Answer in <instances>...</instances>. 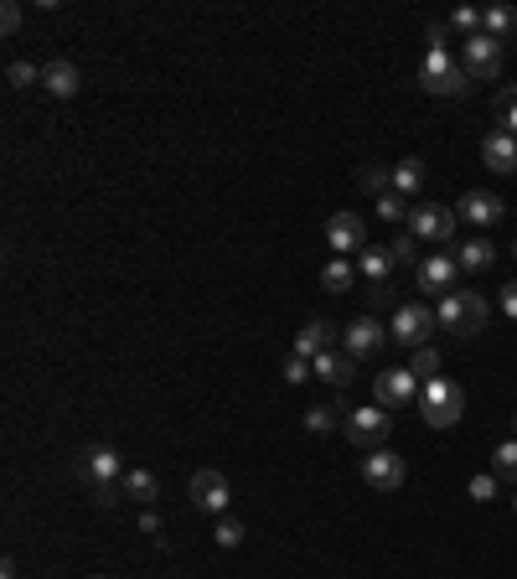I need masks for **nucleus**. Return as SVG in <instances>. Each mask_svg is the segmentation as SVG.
<instances>
[{
	"label": "nucleus",
	"instance_id": "1",
	"mask_svg": "<svg viewBox=\"0 0 517 579\" xmlns=\"http://www.w3.org/2000/svg\"><path fill=\"white\" fill-rule=\"evenodd\" d=\"M419 414H424V424H430V430H450V424H461V414H466L461 383H450V378L419 383Z\"/></svg>",
	"mask_w": 517,
	"mask_h": 579
},
{
	"label": "nucleus",
	"instance_id": "2",
	"mask_svg": "<svg viewBox=\"0 0 517 579\" xmlns=\"http://www.w3.org/2000/svg\"><path fill=\"white\" fill-rule=\"evenodd\" d=\"M435 326H440V331H455V337H476V331H486V300H481L476 290H450V295H440Z\"/></svg>",
	"mask_w": 517,
	"mask_h": 579
},
{
	"label": "nucleus",
	"instance_id": "3",
	"mask_svg": "<svg viewBox=\"0 0 517 579\" xmlns=\"http://www.w3.org/2000/svg\"><path fill=\"white\" fill-rule=\"evenodd\" d=\"M419 83H424V94H440V99H461L466 88H471L466 68L455 63V57H450L445 47H430V52H424V63H419Z\"/></svg>",
	"mask_w": 517,
	"mask_h": 579
},
{
	"label": "nucleus",
	"instance_id": "4",
	"mask_svg": "<svg viewBox=\"0 0 517 579\" xmlns=\"http://www.w3.org/2000/svg\"><path fill=\"white\" fill-rule=\"evenodd\" d=\"M342 430H347V440H352L357 450H383V440H388V430H393V414H388L383 404H362V409H347Z\"/></svg>",
	"mask_w": 517,
	"mask_h": 579
},
{
	"label": "nucleus",
	"instance_id": "5",
	"mask_svg": "<svg viewBox=\"0 0 517 579\" xmlns=\"http://www.w3.org/2000/svg\"><path fill=\"white\" fill-rule=\"evenodd\" d=\"M455 223H461V212L445 207V202H419L409 207V233L419 243H450L455 238Z\"/></svg>",
	"mask_w": 517,
	"mask_h": 579
},
{
	"label": "nucleus",
	"instance_id": "6",
	"mask_svg": "<svg viewBox=\"0 0 517 579\" xmlns=\"http://www.w3.org/2000/svg\"><path fill=\"white\" fill-rule=\"evenodd\" d=\"M430 331H435V311H430V306H419V300H409V306H399V311H393L388 337L419 352V347H430Z\"/></svg>",
	"mask_w": 517,
	"mask_h": 579
},
{
	"label": "nucleus",
	"instance_id": "7",
	"mask_svg": "<svg viewBox=\"0 0 517 579\" xmlns=\"http://www.w3.org/2000/svg\"><path fill=\"white\" fill-rule=\"evenodd\" d=\"M461 57H466L461 68H466V78H471V83H492V78L502 73V42H497V37H486V32L466 37Z\"/></svg>",
	"mask_w": 517,
	"mask_h": 579
},
{
	"label": "nucleus",
	"instance_id": "8",
	"mask_svg": "<svg viewBox=\"0 0 517 579\" xmlns=\"http://www.w3.org/2000/svg\"><path fill=\"white\" fill-rule=\"evenodd\" d=\"M78 471H83L88 486H114V481H125V455L114 445H88L78 455Z\"/></svg>",
	"mask_w": 517,
	"mask_h": 579
},
{
	"label": "nucleus",
	"instance_id": "9",
	"mask_svg": "<svg viewBox=\"0 0 517 579\" xmlns=\"http://www.w3.org/2000/svg\"><path fill=\"white\" fill-rule=\"evenodd\" d=\"M373 404H383V409H409V404H419V378H414L409 368L378 373V378H373Z\"/></svg>",
	"mask_w": 517,
	"mask_h": 579
},
{
	"label": "nucleus",
	"instance_id": "10",
	"mask_svg": "<svg viewBox=\"0 0 517 579\" xmlns=\"http://www.w3.org/2000/svg\"><path fill=\"white\" fill-rule=\"evenodd\" d=\"M404 476H409L404 455H393V450H368L362 455V481H368L373 492H399Z\"/></svg>",
	"mask_w": 517,
	"mask_h": 579
},
{
	"label": "nucleus",
	"instance_id": "11",
	"mask_svg": "<svg viewBox=\"0 0 517 579\" xmlns=\"http://www.w3.org/2000/svg\"><path fill=\"white\" fill-rule=\"evenodd\" d=\"M326 243L337 249V259L362 254V249H368V228H362L357 212H331V223H326Z\"/></svg>",
	"mask_w": 517,
	"mask_h": 579
},
{
	"label": "nucleus",
	"instance_id": "12",
	"mask_svg": "<svg viewBox=\"0 0 517 579\" xmlns=\"http://www.w3.org/2000/svg\"><path fill=\"white\" fill-rule=\"evenodd\" d=\"M342 342H347L342 352H352V357L362 362V357H373V352H378V347L388 342V326H383L378 316H357V321H352V326L342 331Z\"/></svg>",
	"mask_w": 517,
	"mask_h": 579
},
{
	"label": "nucleus",
	"instance_id": "13",
	"mask_svg": "<svg viewBox=\"0 0 517 579\" xmlns=\"http://www.w3.org/2000/svg\"><path fill=\"white\" fill-rule=\"evenodd\" d=\"M455 280H461V264H455V254H430V259H419V290L450 295Z\"/></svg>",
	"mask_w": 517,
	"mask_h": 579
},
{
	"label": "nucleus",
	"instance_id": "14",
	"mask_svg": "<svg viewBox=\"0 0 517 579\" xmlns=\"http://www.w3.org/2000/svg\"><path fill=\"white\" fill-rule=\"evenodd\" d=\"M311 373H316L321 383H331V388H347V383L357 378V357H352V352H331V347H326V352H316V357H311Z\"/></svg>",
	"mask_w": 517,
	"mask_h": 579
},
{
	"label": "nucleus",
	"instance_id": "15",
	"mask_svg": "<svg viewBox=\"0 0 517 579\" xmlns=\"http://www.w3.org/2000/svg\"><path fill=\"white\" fill-rule=\"evenodd\" d=\"M228 476L223 471H197L192 476V502L202 507V512H228Z\"/></svg>",
	"mask_w": 517,
	"mask_h": 579
},
{
	"label": "nucleus",
	"instance_id": "16",
	"mask_svg": "<svg viewBox=\"0 0 517 579\" xmlns=\"http://www.w3.org/2000/svg\"><path fill=\"white\" fill-rule=\"evenodd\" d=\"M455 212H461L466 223H476V228H492V223H502V212H507V207H502L497 192H466Z\"/></svg>",
	"mask_w": 517,
	"mask_h": 579
},
{
	"label": "nucleus",
	"instance_id": "17",
	"mask_svg": "<svg viewBox=\"0 0 517 579\" xmlns=\"http://www.w3.org/2000/svg\"><path fill=\"white\" fill-rule=\"evenodd\" d=\"M481 161L492 166V171H502V176H512V171H517V135L492 130V135L481 140Z\"/></svg>",
	"mask_w": 517,
	"mask_h": 579
},
{
	"label": "nucleus",
	"instance_id": "18",
	"mask_svg": "<svg viewBox=\"0 0 517 579\" xmlns=\"http://www.w3.org/2000/svg\"><path fill=\"white\" fill-rule=\"evenodd\" d=\"M78 83H83V78H78V68L68 63V57H52V63L42 68V88H47L52 99H73Z\"/></svg>",
	"mask_w": 517,
	"mask_h": 579
},
{
	"label": "nucleus",
	"instance_id": "19",
	"mask_svg": "<svg viewBox=\"0 0 517 579\" xmlns=\"http://www.w3.org/2000/svg\"><path fill=\"white\" fill-rule=\"evenodd\" d=\"M331 337H337V326H331V321H306V326H300L295 331V357H316V352H326L331 347Z\"/></svg>",
	"mask_w": 517,
	"mask_h": 579
},
{
	"label": "nucleus",
	"instance_id": "20",
	"mask_svg": "<svg viewBox=\"0 0 517 579\" xmlns=\"http://www.w3.org/2000/svg\"><path fill=\"white\" fill-rule=\"evenodd\" d=\"M357 274H362L373 290H383L388 274H393V254H388V249H362V254H357Z\"/></svg>",
	"mask_w": 517,
	"mask_h": 579
},
{
	"label": "nucleus",
	"instance_id": "21",
	"mask_svg": "<svg viewBox=\"0 0 517 579\" xmlns=\"http://www.w3.org/2000/svg\"><path fill=\"white\" fill-rule=\"evenodd\" d=\"M119 492H125L130 502H140V507H150L161 497V481H156V471H125V481H119Z\"/></svg>",
	"mask_w": 517,
	"mask_h": 579
},
{
	"label": "nucleus",
	"instance_id": "22",
	"mask_svg": "<svg viewBox=\"0 0 517 579\" xmlns=\"http://www.w3.org/2000/svg\"><path fill=\"white\" fill-rule=\"evenodd\" d=\"M492 259H497V249L486 238H471V243H461L455 249V264H461V274H481V269H492Z\"/></svg>",
	"mask_w": 517,
	"mask_h": 579
},
{
	"label": "nucleus",
	"instance_id": "23",
	"mask_svg": "<svg viewBox=\"0 0 517 579\" xmlns=\"http://www.w3.org/2000/svg\"><path fill=\"white\" fill-rule=\"evenodd\" d=\"M393 192H399L404 202H409V197H419V192H424V161H414V156H409V161L393 166Z\"/></svg>",
	"mask_w": 517,
	"mask_h": 579
},
{
	"label": "nucleus",
	"instance_id": "24",
	"mask_svg": "<svg viewBox=\"0 0 517 579\" xmlns=\"http://www.w3.org/2000/svg\"><path fill=\"white\" fill-rule=\"evenodd\" d=\"M481 32L497 37V42H507V37L517 32V11H512V6H486V11H481Z\"/></svg>",
	"mask_w": 517,
	"mask_h": 579
},
{
	"label": "nucleus",
	"instance_id": "25",
	"mask_svg": "<svg viewBox=\"0 0 517 579\" xmlns=\"http://www.w3.org/2000/svg\"><path fill=\"white\" fill-rule=\"evenodd\" d=\"M352 280H357V264H352V259H331V264L321 269V285H326L331 295H347Z\"/></svg>",
	"mask_w": 517,
	"mask_h": 579
},
{
	"label": "nucleus",
	"instance_id": "26",
	"mask_svg": "<svg viewBox=\"0 0 517 579\" xmlns=\"http://www.w3.org/2000/svg\"><path fill=\"white\" fill-rule=\"evenodd\" d=\"M357 187L373 192V197H383V192H393V171L378 166V161H362V166H357Z\"/></svg>",
	"mask_w": 517,
	"mask_h": 579
},
{
	"label": "nucleus",
	"instance_id": "27",
	"mask_svg": "<svg viewBox=\"0 0 517 579\" xmlns=\"http://www.w3.org/2000/svg\"><path fill=\"white\" fill-rule=\"evenodd\" d=\"M347 419V409H331V404H316V409H306V430L311 435H331L337 424Z\"/></svg>",
	"mask_w": 517,
	"mask_h": 579
},
{
	"label": "nucleus",
	"instance_id": "28",
	"mask_svg": "<svg viewBox=\"0 0 517 579\" xmlns=\"http://www.w3.org/2000/svg\"><path fill=\"white\" fill-rule=\"evenodd\" d=\"M492 114H497V130L517 135V88H502V94L492 99Z\"/></svg>",
	"mask_w": 517,
	"mask_h": 579
},
{
	"label": "nucleus",
	"instance_id": "29",
	"mask_svg": "<svg viewBox=\"0 0 517 579\" xmlns=\"http://www.w3.org/2000/svg\"><path fill=\"white\" fill-rule=\"evenodd\" d=\"M409 373H414V378H424V383L440 378V352H435V347H419V352L409 357Z\"/></svg>",
	"mask_w": 517,
	"mask_h": 579
},
{
	"label": "nucleus",
	"instance_id": "30",
	"mask_svg": "<svg viewBox=\"0 0 517 579\" xmlns=\"http://www.w3.org/2000/svg\"><path fill=\"white\" fill-rule=\"evenodd\" d=\"M492 466H497L502 481H517V440H502V445L492 450Z\"/></svg>",
	"mask_w": 517,
	"mask_h": 579
},
{
	"label": "nucleus",
	"instance_id": "31",
	"mask_svg": "<svg viewBox=\"0 0 517 579\" xmlns=\"http://www.w3.org/2000/svg\"><path fill=\"white\" fill-rule=\"evenodd\" d=\"M450 32H461V37H476V32H481V11H471V6L450 11Z\"/></svg>",
	"mask_w": 517,
	"mask_h": 579
},
{
	"label": "nucleus",
	"instance_id": "32",
	"mask_svg": "<svg viewBox=\"0 0 517 579\" xmlns=\"http://www.w3.org/2000/svg\"><path fill=\"white\" fill-rule=\"evenodd\" d=\"M404 212H409V202H404L399 192H383V197H378V218H383V223H399Z\"/></svg>",
	"mask_w": 517,
	"mask_h": 579
},
{
	"label": "nucleus",
	"instance_id": "33",
	"mask_svg": "<svg viewBox=\"0 0 517 579\" xmlns=\"http://www.w3.org/2000/svg\"><path fill=\"white\" fill-rule=\"evenodd\" d=\"M414 249H419V238H414V233H393V243H388L393 264H409V259H414Z\"/></svg>",
	"mask_w": 517,
	"mask_h": 579
},
{
	"label": "nucleus",
	"instance_id": "34",
	"mask_svg": "<svg viewBox=\"0 0 517 579\" xmlns=\"http://www.w3.org/2000/svg\"><path fill=\"white\" fill-rule=\"evenodd\" d=\"M6 78H11L16 88H32V83H42V68H32V63H11Z\"/></svg>",
	"mask_w": 517,
	"mask_h": 579
},
{
	"label": "nucleus",
	"instance_id": "35",
	"mask_svg": "<svg viewBox=\"0 0 517 579\" xmlns=\"http://www.w3.org/2000/svg\"><path fill=\"white\" fill-rule=\"evenodd\" d=\"M212 538H218V548H238V543H243V523L223 517V523H218V533H212Z\"/></svg>",
	"mask_w": 517,
	"mask_h": 579
},
{
	"label": "nucleus",
	"instance_id": "36",
	"mask_svg": "<svg viewBox=\"0 0 517 579\" xmlns=\"http://www.w3.org/2000/svg\"><path fill=\"white\" fill-rule=\"evenodd\" d=\"M0 32H6V37L21 32V6H16V0H6V6H0Z\"/></svg>",
	"mask_w": 517,
	"mask_h": 579
},
{
	"label": "nucleus",
	"instance_id": "37",
	"mask_svg": "<svg viewBox=\"0 0 517 579\" xmlns=\"http://www.w3.org/2000/svg\"><path fill=\"white\" fill-rule=\"evenodd\" d=\"M280 373H285V383H306V378H316L306 357H290V362H285V368H280Z\"/></svg>",
	"mask_w": 517,
	"mask_h": 579
},
{
	"label": "nucleus",
	"instance_id": "38",
	"mask_svg": "<svg viewBox=\"0 0 517 579\" xmlns=\"http://www.w3.org/2000/svg\"><path fill=\"white\" fill-rule=\"evenodd\" d=\"M471 497H476V502H492V497H497V476H486V471L471 476Z\"/></svg>",
	"mask_w": 517,
	"mask_h": 579
},
{
	"label": "nucleus",
	"instance_id": "39",
	"mask_svg": "<svg viewBox=\"0 0 517 579\" xmlns=\"http://www.w3.org/2000/svg\"><path fill=\"white\" fill-rule=\"evenodd\" d=\"M502 311L517 321V280H512V285H502Z\"/></svg>",
	"mask_w": 517,
	"mask_h": 579
},
{
	"label": "nucleus",
	"instance_id": "40",
	"mask_svg": "<svg viewBox=\"0 0 517 579\" xmlns=\"http://www.w3.org/2000/svg\"><path fill=\"white\" fill-rule=\"evenodd\" d=\"M119 497H125V492H114V486H94V502H99V507H114Z\"/></svg>",
	"mask_w": 517,
	"mask_h": 579
},
{
	"label": "nucleus",
	"instance_id": "41",
	"mask_svg": "<svg viewBox=\"0 0 517 579\" xmlns=\"http://www.w3.org/2000/svg\"><path fill=\"white\" fill-rule=\"evenodd\" d=\"M140 528H145V533H156V538H161V512H145V517H140Z\"/></svg>",
	"mask_w": 517,
	"mask_h": 579
},
{
	"label": "nucleus",
	"instance_id": "42",
	"mask_svg": "<svg viewBox=\"0 0 517 579\" xmlns=\"http://www.w3.org/2000/svg\"><path fill=\"white\" fill-rule=\"evenodd\" d=\"M512 259H517V243H512Z\"/></svg>",
	"mask_w": 517,
	"mask_h": 579
},
{
	"label": "nucleus",
	"instance_id": "43",
	"mask_svg": "<svg viewBox=\"0 0 517 579\" xmlns=\"http://www.w3.org/2000/svg\"><path fill=\"white\" fill-rule=\"evenodd\" d=\"M512 507H517V492H512Z\"/></svg>",
	"mask_w": 517,
	"mask_h": 579
},
{
	"label": "nucleus",
	"instance_id": "44",
	"mask_svg": "<svg viewBox=\"0 0 517 579\" xmlns=\"http://www.w3.org/2000/svg\"><path fill=\"white\" fill-rule=\"evenodd\" d=\"M94 579H109V574H94Z\"/></svg>",
	"mask_w": 517,
	"mask_h": 579
},
{
	"label": "nucleus",
	"instance_id": "45",
	"mask_svg": "<svg viewBox=\"0 0 517 579\" xmlns=\"http://www.w3.org/2000/svg\"><path fill=\"white\" fill-rule=\"evenodd\" d=\"M512 440H517V435H512Z\"/></svg>",
	"mask_w": 517,
	"mask_h": 579
}]
</instances>
